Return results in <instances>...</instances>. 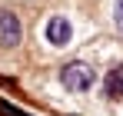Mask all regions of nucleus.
Instances as JSON below:
<instances>
[{
  "label": "nucleus",
  "instance_id": "f03ea898",
  "mask_svg": "<svg viewBox=\"0 0 123 116\" xmlns=\"http://www.w3.org/2000/svg\"><path fill=\"white\" fill-rule=\"evenodd\" d=\"M20 37H23L20 17L13 10H0V46H17Z\"/></svg>",
  "mask_w": 123,
  "mask_h": 116
},
{
  "label": "nucleus",
  "instance_id": "f257e3e1",
  "mask_svg": "<svg viewBox=\"0 0 123 116\" xmlns=\"http://www.w3.org/2000/svg\"><path fill=\"white\" fill-rule=\"evenodd\" d=\"M60 83L70 90V93H86V90L97 83V73H93V66H90V63L73 60V63H67V66L60 70Z\"/></svg>",
  "mask_w": 123,
  "mask_h": 116
},
{
  "label": "nucleus",
  "instance_id": "20e7f679",
  "mask_svg": "<svg viewBox=\"0 0 123 116\" xmlns=\"http://www.w3.org/2000/svg\"><path fill=\"white\" fill-rule=\"evenodd\" d=\"M103 86H106V96L110 99H123V63L106 73V83Z\"/></svg>",
  "mask_w": 123,
  "mask_h": 116
},
{
  "label": "nucleus",
  "instance_id": "7ed1b4c3",
  "mask_svg": "<svg viewBox=\"0 0 123 116\" xmlns=\"http://www.w3.org/2000/svg\"><path fill=\"white\" fill-rule=\"evenodd\" d=\"M43 33H47V40H50L53 46H67V43L73 40V27H70V20H67V17L57 13V17L47 20V30H43Z\"/></svg>",
  "mask_w": 123,
  "mask_h": 116
}]
</instances>
